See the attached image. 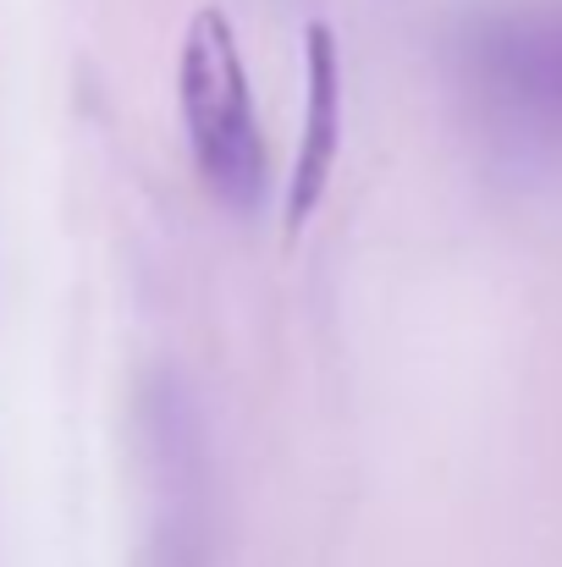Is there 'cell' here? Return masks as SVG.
Listing matches in <instances>:
<instances>
[{
    "mask_svg": "<svg viewBox=\"0 0 562 567\" xmlns=\"http://www.w3.org/2000/svg\"><path fill=\"white\" fill-rule=\"evenodd\" d=\"M177 105H183V133L204 188L226 209L248 215L270 183V150L259 133V111H254L237 33H232L226 11H215V6L193 11L183 33Z\"/></svg>",
    "mask_w": 562,
    "mask_h": 567,
    "instance_id": "cell-1",
    "label": "cell"
},
{
    "mask_svg": "<svg viewBox=\"0 0 562 567\" xmlns=\"http://www.w3.org/2000/svg\"><path fill=\"white\" fill-rule=\"evenodd\" d=\"M343 155V50L331 22H309L304 33V133L287 172V231H298L331 188Z\"/></svg>",
    "mask_w": 562,
    "mask_h": 567,
    "instance_id": "cell-2",
    "label": "cell"
},
{
    "mask_svg": "<svg viewBox=\"0 0 562 567\" xmlns=\"http://www.w3.org/2000/svg\"><path fill=\"white\" fill-rule=\"evenodd\" d=\"M486 72L530 105L562 111V11H535L491 33Z\"/></svg>",
    "mask_w": 562,
    "mask_h": 567,
    "instance_id": "cell-3",
    "label": "cell"
}]
</instances>
